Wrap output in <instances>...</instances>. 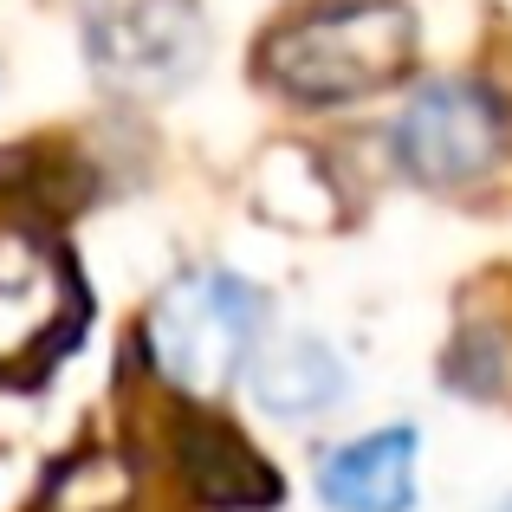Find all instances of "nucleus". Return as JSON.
<instances>
[{
    "label": "nucleus",
    "instance_id": "obj_4",
    "mask_svg": "<svg viewBox=\"0 0 512 512\" xmlns=\"http://www.w3.org/2000/svg\"><path fill=\"white\" fill-rule=\"evenodd\" d=\"M85 325L65 247L33 221H0V376H33Z\"/></svg>",
    "mask_w": 512,
    "mask_h": 512
},
{
    "label": "nucleus",
    "instance_id": "obj_8",
    "mask_svg": "<svg viewBox=\"0 0 512 512\" xmlns=\"http://www.w3.org/2000/svg\"><path fill=\"white\" fill-rule=\"evenodd\" d=\"M344 357L312 331H292V338H273L253 350L247 363V389L273 422H318L344 402Z\"/></svg>",
    "mask_w": 512,
    "mask_h": 512
},
{
    "label": "nucleus",
    "instance_id": "obj_5",
    "mask_svg": "<svg viewBox=\"0 0 512 512\" xmlns=\"http://www.w3.org/2000/svg\"><path fill=\"white\" fill-rule=\"evenodd\" d=\"M389 150H396L402 175H415L422 188L480 182L506 150V111L474 78H428L396 111Z\"/></svg>",
    "mask_w": 512,
    "mask_h": 512
},
{
    "label": "nucleus",
    "instance_id": "obj_3",
    "mask_svg": "<svg viewBox=\"0 0 512 512\" xmlns=\"http://www.w3.org/2000/svg\"><path fill=\"white\" fill-rule=\"evenodd\" d=\"M85 65L117 98H169L208 59V20L195 0H78Z\"/></svg>",
    "mask_w": 512,
    "mask_h": 512
},
{
    "label": "nucleus",
    "instance_id": "obj_6",
    "mask_svg": "<svg viewBox=\"0 0 512 512\" xmlns=\"http://www.w3.org/2000/svg\"><path fill=\"white\" fill-rule=\"evenodd\" d=\"M169 448H175V474H182L188 500H201L208 512H273L286 500L279 467L266 461L234 422H221V415H208V409L182 415Z\"/></svg>",
    "mask_w": 512,
    "mask_h": 512
},
{
    "label": "nucleus",
    "instance_id": "obj_7",
    "mask_svg": "<svg viewBox=\"0 0 512 512\" xmlns=\"http://www.w3.org/2000/svg\"><path fill=\"white\" fill-rule=\"evenodd\" d=\"M415 461H422V435L409 422L370 428V435L344 441L318 467V500L331 512H415Z\"/></svg>",
    "mask_w": 512,
    "mask_h": 512
},
{
    "label": "nucleus",
    "instance_id": "obj_2",
    "mask_svg": "<svg viewBox=\"0 0 512 512\" xmlns=\"http://www.w3.org/2000/svg\"><path fill=\"white\" fill-rule=\"evenodd\" d=\"M266 292L240 279L234 266H188L156 292L150 318H143V344L169 389L208 402L253 363L266 331Z\"/></svg>",
    "mask_w": 512,
    "mask_h": 512
},
{
    "label": "nucleus",
    "instance_id": "obj_1",
    "mask_svg": "<svg viewBox=\"0 0 512 512\" xmlns=\"http://www.w3.org/2000/svg\"><path fill=\"white\" fill-rule=\"evenodd\" d=\"M422 26L402 0H312L253 46V72L292 104H357L409 78Z\"/></svg>",
    "mask_w": 512,
    "mask_h": 512
},
{
    "label": "nucleus",
    "instance_id": "obj_9",
    "mask_svg": "<svg viewBox=\"0 0 512 512\" xmlns=\"http://www.w3.org/2000/svg\"><path fill=\"white\" fill-rule=\"evenodd\" d=\"M39 512H143V480L117 448H78L52 467Z\"/></svg>",
    "mask_w": 512,
    "mask_h": 512
},
{
    "label": "nucleus",
    "instance_id": "obj_10",
    "mask_svg": "<svg viewBox=\"0 0 512 512\" xmlns=\"http://www.w3.org/2000/svg\"><path fill=\"white\" fill-rule=\"evenodd\" d=\"M493 512H512V493H506V500H500V506H493Z\"/></svg>",
    "mask_w": 512,
    "mask_h": 512
}]
</instances>
